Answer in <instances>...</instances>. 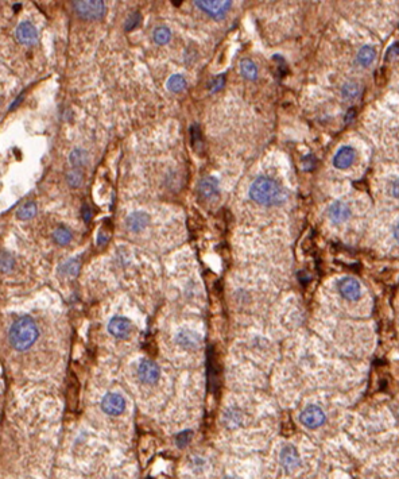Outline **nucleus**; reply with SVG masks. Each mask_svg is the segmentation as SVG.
I'll list each match as a JSON object with an SVG mask.
<instances>
[{
  "label": "nucleus",
  "instance_id": "1",
  "mask_svg": "<svg viewBox=\"0 0 399 479\" xmlns=\"http://www.w3.org/2000/svg\"><path fill=\"white\" fill-rule=\"evenodd\" d=\"M250 197L262 206H278L286 200V192L275 180L262 176L250 186Z\"/></svg>",
  "mask_w": 399,
  "mask_h": 479
},
{
  "label": "nucleus",
  "instance_id": "2",
  "mask_svg": "<svg viewBox=\"0 0 399 479\" xmlns=\"http://www.w3.org/2000/svg\"><path fill=\"white\" fill-rule=\"evenodd\" d=\"M39 336V329L35 321L30 316H22L11 326L8 332V340L16 351H27L34 346Z\"/></svg>",
  "mask_w": 399,
  "mask_h": 479
},
{
  "label": "nucleus",
  "instance_id": "3",
  "mask_svg": "<svg viewBox=\"0 0 399 479\" xmlns=\"http://www.w3.org/2000/svg\"><path fill=\"white\" fill-rule=\"evenodd\" d=\"M76 14L85 21H99L105 14L104 0H73Z\"/></svg>",
  "mask_w": 399,
  "mask_h": 479
},
{
  "label": "nucleus",
  "instance_id": "4",
  "mask_svg": "<svg viewBox=\"0 0 399 479\" xmlns=\"http://www.w3.org/2000/svg\"><path fill=\"white\" fill-rule=\"evenodd\" d=\"M200 10L213 19H223L229 11L232 0H193Z\"/></svg>",
  "mask_w": 399,
  "mask_h": 479
},
{
  "label": "nucleus",
  "instance_id": "5",
  "mask_svg": "<svg viewBox=\"0 0 399 479\" xmlns=\"http://www.w3.org/2000/svg\"><path fill=\"white\" fill-rule=\"evenodd\" d=\"M326 420V416L324 411L321 409L320 406L317 405H309L305 408L304 411L301 412L299 415V421L302 422L306 428L309 429H315L321 426Z\"/></svg>",
  "mask_w": 399,
  "mask_h": 479
},
{
  "label": "nucleus",
  "instance_id": "6",
  "mask_svg": "<svg viewBox=\"0 0 399 479\" xmlns=\"http://www.w3.org/2000/svg\"><path fill=\"white\" fill-rule=\"evenodd\" d=\"M101 409L108 416H119L126 409V401L119 393H108L101 400Z\"/></svg>",
  "mask_w": 399,
  "mask_h": 479
},
{
  "label": "nucleus",
  "instance_id": "7",
  "mask_svg": "<svg viewBox=\"0 0 399 479\" xmlns=\"http://www.w3.org/2000/svg\"><path fill=\"white\" fill-rule=\"evenodd\" d=\"M138 377L146 385L157 384L158 379L161 377V369L158 364L148 359H143L142 362L138 366Z\"/></svg>",
  "mask_w": 399,
  "mask_h": 479
},
{
  "label": "nucleus",
  "instance_id": "8",
  "mask_svg": "<svg viewBox=\"0 0 399 479\" xmlns=\"http://www.w3.org/2000/svg\"><path fill=\"white\" fill-rule=\"evenodd\" d=\"M15 37L16 41L22 45L26 46H31L35 45L39 39V34H38L37 27L34 26L30 22H22L18 25L15 30Z\"/></svg>",
  "mask_w": 399,
  "mask_h": 479
},
{
  "label": "nucleus",
  "instance_id": "9",
  "mask_svg": "<svg viewBox=\"0 0 399 479\" xmlns=\"http://www.w3.org/2000/svg\"><path fill=\"white\" fill-rule=\"evenodd\" d=\"M337 289L340 292V295L348 301H356L362 296V286L359 284V281L352 277L340 279L337 284Z\"/></svg>",
  "mask_w": 399,
  "mask_h": 479
},
{
  "label": "nucleus",
  "instance_id": "10",
  "mask_svg": "<svg viewBox=\"0 0 399 479\" xmlns=\"http://www.w3.org/2000/svg\"><path fill=\"white\" fill-rule=\"evenodd\" d=\"M132 331L131 321L124 316L112 317L108 323V332L117 339H126Z\"/></svg>",
  "mask_w": 399,
  "mask_h": 479
},
{
  "label": "nucleus",
  "instance_id": "11",
  "mask_svg": "<svg viewBox=\"0 0 399 479\" xmlns=\"http://www.w3.org/2000/svg\"><path fill=\"white\" fill-rule=\"evenodd\" d=\"M279 460H281V464L286 471H293L299 466L301 463V459H299L298 451L295 449V447L293 446H286V447L282 448L281 451V455H279Z\"/></svg>",
  "mask_w": 399,
  "mask_h": 479
},
{
  "label": "nucleus",
  "instance_id": "12",
  "mask_svg": "<svg viewBox=\"0 0 399 479\" xmlns=\"http://www.w3.org/2000/svg\"><path fill=\"white\" fill-rule=\"evenodd\" d=\"M199 195L204 200H212L219 195V181L212 176H206L199 182Z\"/></svg>",
  "mask_w": 399,
  "mask_h": 479
},
{
  "label": "nucleus",
  "instance_id": "13",
  "mask_svg": "<svg viewBox=\"0 0 399 479\" xmlns=\"http://www.w3.org/2000/svg\"><path fill=\"white\" fill-rule=\"evenodd\" d=\"M328 216L331 219L332 223L335 224H342L344 221H347L351 216V210L349 207L345 204V203H342V201H335L329 210H328Z\"/></svg>",
  "mask_w": 399,
  "mask_h": 479
},
{
  "label": "nucleus",
  "instance_id": "14",
  "mask_svg": "<svg viewBox=\"0 0 399 479\" xmlns=\"http://www.w3.org/2000/svg\"><path fill=\"white\" fill-rule=\"evenodd\" d=\"M148 223H150V216L142 211L134 212L126 219L127 228L131 232L143 231L148 226Z\"/></svg>",
  "mask_w": 399,
  "mask_h": 479
},
{
  "label": "nucleus",
  "instance_id": "15",
  "mask_svg": "<svg viewBox=\"0 0 399 479\" xmlns=\"http://www.w3.org/2000/svg\"><path fill=\"white\" fill-rule=\"evenodd\" d=\"M355 157H356L355 150H353L352 148H349V146H344V148L340 149V150L335 154V157H333V165H335V168L344 170V169L349 168L352 163H353Z\"/></svg>",
  "mask_w": 399,
  "mask_h": 479
},
{
  "label": "nucleus",
  "instance_id": "16",
  "mask_svg": "<svg viewBox=\"0 0 399 479\" xmlns=\"http://www.w3.org/2000/svg\"><path fill=\"white\" fill-rule=\"evenodd\" d=\"M201 339L197 333L192 331H181L177 335V343L185 348H197Z\"/></svg>",
  "mask_w": 399,
  "mask_h": 479
},
{
  "label": "nucleus",
  "instance_id": "17",
  "mask_svg": "<svg viewBox=\"0 0 399 479\" xmlns=\"http://www.w3.org/2000/svg\"><path fill=\"white\" fill-rule=\"evenodd\" d=\"M88 159H89V155L83 149H74L73 151L70 153V155H69L70 165L73 168L77 169H81L83 166H85L88 163Z\"/></svg>",
  "mask_w": 399,
  "mask_h": 479
},
{
  "label": "nucleus",
  "instance_id": "18",
  "mask_svg": "<svg viewBox=\"0 0 399 479\" xmlns=\"http://www.w3.org/2000/svg\"><path fill=\"white\" fill-rule=\"evenodd\" d=\"M72 238H73L72 237V232L66 227H58L53 232V239H54V242L57 243L58 246H66V244H69V243L72 242Z\"/></svg>",
  "mask_w": 399,
  "mask_h": 479
},
{
  "label": "nucleus",
  "instance_id": "19",
  "mask_svg": "<svg viewBox=\"0 0 399 479\" xmlns=\"http://www.w3.org/2000/svg\"><path fill=\"white\" fill-rule=\"evenodd\" d=\"M190 143H192V148L195 149V151L197 153L204 150V138L201 134V128L197 124H193L190 127Z\"/></svg>",
  "mask_w": 399,
  "mask_h": 479
},
{
  "label": "nucleus",
  "instance_id": "20",
  "mask_svg": "<svg viewBox=\"0 0 399 479\" xmlns=\"http://www.w3.org/2000/svg\"><path fill=\"white\" fill-rule=\"evenodd\" d=\"M376 57V52L375 49L371 46H363L359 53H357V62L360 63L362 66H368L373 62V60Z\"/></svg>",
  "mask_w": 399,
  "mask_h": 479
},
{
  "label": "nucleus",
  "instance_id": "21",
  "mask_svg": "<svg viewBox=\"0 0 399 479\" xmlns=\"http://www.w3.org/2000/svg\"><path fill=\"white\" fill-rule=\"evenodd\" d=\"M240 72H242L243 77H244V79L251 80V81L256 80V77H257L256 65L254 63V61L248 60V58H244V60H242V62H240Z\"/></svg>",
  "mask_w": 399,
  "mask_h": 479
},
{
  "label": "nucleus",
  "instance_id": "22",
  "mask_svg": "<svg viewBox=\"0 0 399 479\" xmlns=\"http://www.w3.org/2000/svg\"><path fill=\"white\" fill-rule=\"evenodd\" d=\"M168 90H171L173 93H179L186 90V80L181 74H173L168 80Z\"/></svg>",
  "mask_w": 399,
  "mask_h": 479
},
{
  "label": "nucleus",
  "instance_id": "23",
  "mask_svg": "<svg viewBox=\"0 0 399 479\" xmlns=\"http://www.w3.org/2000/svg\"><path fill=\"white\" fill-rule=\"evenodd\" d=\"M152 39H154V42L158 43V45H166V43L170 42V39H171V32H170V30H169L168 27L159 26L154 30V32H152Z\"/></svg>",
  "mask_w": 399,
  "mask_h": 479
},
{
  "label": "nucleus",
  "instance_id": "24",
  "mask_svg": "<svg viewBox=\"0 0 399 479\" xmlns=\"http://www.w3.org/2000/svg\"><path fill=\"white\" fill-rule=\"evenodd\" d=\"M342 95L347 100H353V99H356L357 96L360 95V87L355 81H348V83L342 85Z\"/></svg>",
  "mask_w": 399,
  "mask_h": 479
},
{
  "label": "nucleus",
  "instance_id": "25",
  "mask_svg": "<svg viewBox=\"0 0 399 479\" xmlns=\"http://www.w3.org/2000/svg\"><path fill=\"white\" fill-rule=\"evenodd\" d=\"M35 215H37V206H35V203H31V201L22 206L16 212L18 219H21V220H30Z\"/></svg>",
  "mask_w": 399,
  "mask_h": 479
},
{
  "label": "nucleus",
  "instance_id": "26",
  "mask_svg": "<svg viewBox=\"0 0 399 479\" xmlns=\"http://www.w3.org/2000/svg\"><path fill=\"white\" fill-rule=\"evenodd\" d=\"M79 270H80L79 261H77V259H69L68 262H65V264L59 268V273L63 274V275H66V277H76V275L79 274Z\"/></svg>",
  "mask_w": 399,
  "mask_h": 479
},
{
  "label": "nucleus",
  "instance_id": "27",
  "mask_svg": "<svg viewBox=\"0 0 399 479\" xmlns=\"http://www.w3.org/2000/svg\"><path fill=\"white\" fill-rule=\"evenodd\" d=\"M83 181H84V174L80 169L73 168V170H70L66 174V182L70 188H79L83 184Z\"/></svg>",
  "mask_w": 399,
  "mask_h": 479
},
{
  "label": "nucleus",
  "instance_id": "28",
  "mask_svg": "<svg viewBox=\"0 0 399 479\" xmlns=\"http://www.w3.org/2000/svg\"><path fill=\"white\" fill-rule=\"evenodd\" d=\"M15 266V259L10 253L0 254V271L1 273H8Z\"/></svg>",
  "mask_w": 399,
  "mask_h": 479
},
{
  "label": "nucleus",
  "instance_id": "29",
  "mask_svg": "<svg viewBox=\"0 0 399 479\" xmlns=\"http://www.w3.org/2000/svg\"><path fill=\"white\" fill-rule=\"evenodd\" d=\"M192 437H193V432L182 431L179 432L178 435H177V437H175V443H177V446H178L179 448H184L188 446V443L192 440Z\"/></svg>",
  "mask_w": 399,
  "mask_h": 479
},
{
  "label": "nucleus",
  "instance_id": "30",
  "mask_svg": "<svg viewBox=\"0 0 399 479\" xmlns=\"http://www.w3.org/2000/svg\"><path fill=\"white\" fill-rule=\"evenodd\" d=\"M224 83H226L224 76H219V77H216V79L212 80V81L209 83L210 92H217V90H220L221 88L224 87Z\"/></svg>",
  "mask_w": 399,
  "mask_h": 479
},
{
  "label": "nucleus",
  "instance_id": "31",
  "mask_svg": "<svg viewBox=\"0 0 399 479\" xmlns=\"http://www.w3.org/2000/svg\"><path fill=\"white\" fill-rule=\"evenodd\" d=\"M141 15L139 14H132L128 19H127V22H126V30L127 31H131V30H134L135 27H138V25H139V22H141Z\"/></svg>",
  "mask_w": 399,
  "mask_h": 479
},
{
  "label": "nucleus",
  "instance_id": "32",
  "mask_svg": "<svg viewBox=\"0 0 399 479\" xmlns=\"http://www.w3.org/2000/svg\"><path fill=\"white\" fill-rule=\"evenodd\" d=\"M398 56H399V45L398 43H395V45H393V46H390L389 50H387V53H386V61H391V60H394V58H397Z\"/></svg>",
  "mask_w": 399,
  "mask_h": 479
},
{
  "label": "nucleus",
  "instance_id": "33",
  "mask_svg": "<svg viewBox=\"0 0 399 479\" xmlns=\"http://www.w3.org/2000/svg\"><path fill=\"white\" fill-rule=\"evenodd\" d=\"M314 165H315V159L313 155H308V157H305V158L302 159V166H304L305 170H312V169L314 168Z\"/></svg>",
  "mask_w": 399,
  "mask_h": 479
},
{
  "label": "nucleus",
  "instance_id": "34",
  "mask_svg": "<svg viewBox=\"0 0 399 479\" xmlns=\"http://www.w3.org/2000/svg\"><path fill=\"white\" fill-rule=\"evenodd\" d=\"M81 215H83V219H84V221H86V223L92 219V211H90V208L86 206V204L83 207V210H81Z\"/></svg>",
  "mask_w": 399,
  "mask_h": 479
},
{
  "label": "nucleus",
  "instance_id": "35",
  "mask_svg": "<svg viewBox=\"0 0 399 479\" xmlns=\"http://www.w3.org/2000/svg\"><path fill=\"white\" fill-rule=\"evenodd\" d=\"M108 239H110L108 235H105L104 232H100L99 237H97V244H99V246H104L105 243L108 242Z\"/></svg>",
  "mask_w": 399,
  "mask_h": 479
},
{
  "label": "nucleus",
  "instance_id": "36",
  "mask_svg": "<svg viewBox=\"0 0 399 479\" xmlns=\"http://www.w3.org/2000/svg\"><path fill=\"white\" fill-rule=\"evenodd\" d=\"M391 192H393V196H394L395 199H399V179H397L394 182H393Z\"/></svg>",
  "mask_w": 399,
  "mask_h": 479
},
{
  "label": "nucleus",
  "instance_id": "37",
  "mask_svg": "<svg viewBox=\"0 0 399 479\" xmlns=\"http://www.w3.org/2000/svg\"><path fill=\"white\" fill-rule=\"evenodd\" d=\"M394 238H395V240L399 243V223L394 227Z\"/></svg>",
  "mask_w": 399,
  "mask_h": 479
},
{
  "label": "nucleus",
  "instance_id": "38",
  "mask_svg": "<svg viewBox=\"0 0 399 479\" xmlns=\"http://www.w3.org/2000/svg\"><path fill=\"white\" fill-rule=\"evenodd\" d=\"M171 3H173L174 5H181V3H182V0H171Z\"/></svg>",
  "mask_w": 399,
  "mask_h": 479
}]
</instances>
